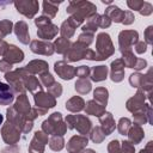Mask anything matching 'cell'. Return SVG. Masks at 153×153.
<instances>
[{
  "mask_svg": "<svg viewBox=\"0 0 153 153\" xmlns=\"http://www.w3.org/2000/svg\"><path fill=\"white\" fill-rule=\"evenodd\" d=\"M66 12L69 14L67 20L76 29L85 19L97 13V6L90 1H69Z\"/></svg>",
  "mask_w": 153,
  "mask_h": 153,
  "instance_id": "obj_1",
  "label": "cell"
},
{
  "mask_svg": "<svg viewBox=\"0 0 153 153\" xmlns=\"http://www.w3.org/2000/svg\"><path fill=\"white\" fill-rule=\"evenodd\" d=\"M42 131L47 135H59L63 136L67 131V126L62 118L61 112H53L47 120L42 122Z\"/></svg>",
  "mask_w": 153,
  "mask_h": 153,
  "instance_id": "obj_2",
  "label": "cell"
},
{
  "mask_svg": "<svg viewBox=\"0 0 153 153\" xmlns=\"http://www.w3.org/2000/svg\"><path fill=\"white\" fill-rule=\"evenodd\" d=\"M96 55L97 61H104L115 54V47L111 42L110 35L106 32H100L97 35L96 39Z\"/></svg>",
  "mask_w": 153,
  "mask_h": 153,
  "instance_id": "obj_3",
  "label": "cell"
},
{
  "mask_svg": "<svg viewBox=\"0 0 153 153\" xmlns=\"http://www.w3.org/2000/svg\"><path fill=\"white\" fill-rule=\"evenodd\" d=\"M129 84L137 88V90H142L146 92L148 99L151 98L152 94V90H153V79H152V68H149L147 71L146 74H141L139 72L130 74L129 76Z\"/></svg>",
  "mask_w": 153,
  "mask_h": 153,
  "instance_id": "obj_4",
  "label": "cell"
},
{
  "mask_svg": "<svg viewBox=\"0 0 153 153\" xmlns=\"http://www.w3.org/2000/svg\"><path fill=\"white\" fill-rule=\"evenodd\" d=\"M65 123L67 129H76V131L84 136H86L92 129V122L85 115H67Z\"/></svg>",
  "mask_w": 153,
  "mask_h": 153,
  "instance_id": "obj_5",
  "label": "cell"
},
{
  "mask_svg": "<svg viewBox=\"0 0 153 153\" xmlns=\"http://www.w3.org/2000/svg\"><path fill=\"white\" fill-rule=\"evenodd\" d=\"M33 100L38 116L45 115L49 109L56 105V98L44 91H37L36 93H33Z\"/></svg>",
  "mask_w": 153,
  "mask_h": 153,
  "instance_id": "obj_6",
  "label": "cell"
},
{
  "mask_svg": "<svg viewBox=\"0 0 153 153\" xmlns=\"http://www.w3.org/2000/svg\"><path fill=\"white\" fill-rule=\"evenodd\" d=\"M6 118L11 124H13L16 128H18L22 131V134H27L33 128V122L27 121L24 116L18 114L13 106H10L6 110Z\"/></svg>",
  "mask_w": 153,
  "mask_h": 153,
  "instance_id": "obj_7",
  "label": "cell"
},
{
  "mask_svg": "<svg viewBox=\"0 0 153 153\" xmlns=\"http://www.w3.org/2000/svg\"><path fill=\"white\" fill-rule=\"evenodd\" d=\"M14 110L20 114L22 116H24L27 121H35L37 117H38V114L36 111V108H31L30 105V102H29V98L25 93H22L17 97V100L13 105Z\"/></svg>",
  "mask_w": 153,
  "mask_h": 153,
  "instance_id": "obj_8",
  "label": "cell"
},
{
  "mask_svg": "<svg viewBox=\"0 0 153 153\" xmlns=\"http://www.w3.org/2000/svg\"><path fill=\"white\" fill-rule=\"evenodd\" d=\"M139 41V32L135 30H123L118 35V48L121 54L131 50L135 43Z\"/></svg>",
  "mask_w": 153,
  "mask_h": 153,
  "instance_id": "obj_9",
  "label": "cell"
},
{
  "mask_svg": "<svg viewBox=\"0 0 153 153\" xmlns=\"http://www.w3.org/2000/svg\"><path fill=\"white\" fill-rule=\"evenodd\" d=\"M13 4L16 10L29 19L33 18L39 8V4L36 0H18V1H14Z\"/></svg>",
  "mask_w": 153,
  "mask_h": 153,
  "instance_id": "obj_10",
  "label": "cell"
},
{
  "mask_svg": "<svg viewBox=\"0 0 153 153\" xmlns=\"http://www.w3.org/2000/svg\"><path fill=\"white\" fill-rule=\"evenodd\" d=\"M20 134L22 131L16 128L13 124H11L8 121H6V123L2 124L1 128V137L5 141V143L10 145H17L18 141L20 140Z\"/></svg>",
  "mask_w": 153,
  "mask_h": 153,
  "instance_id": "obj_11",
  "label": "cell"
},
{
  "mask_svg": "<svg viewBox=\"0 0 153 153\" xmlns=\"http://www.w3.org/2000/svg\"><path fill=\"white\" fill-rule=\"evenodd\" d=\"M17 69L19 71V73L22 75V80H23L25 90H29L31 93H36L37 91H43L42 84L39 82V80L35 75L30 74L24 67L23 68H17Z\"/></svg>",
  "mask_w": 153,
  "mask_h": 153,
  "instance_id": "obj_12",
  "label": "cell"
},
{
  "mask_svg": "<svg viewBox=\"0 0 153 153\" xmlns=\"http://www.w3.org/2000/svg\"><path fill=\"white\" fill-rule=\"evenodd\" d=\"M87 47L78 43V42H74L72 43L71 48L68 49V51L63 55V61L66 62H76V61H80L82 59H85L86 56V51H87Z\"/></svg>",
  "mask_w": 153,
  "mask_h": 153,
  "instance_id": "obj_13",
  "label": "cell"
},
{
  "mask_svg": "<svg viewBox=\"0 0 153 153\" xmlns=\"http://www.w3.org/2000/svg\"><path fill=\"white\" fill-rule=\"evenodd\" d=\"M48 142H49L48 135L42 130H37L33 134V137L31 139L27 151L29 153H43L45 149V145Z\"/></svg>",
  "mask_w": 153,
  "mask_h": 153,
  "instance_id": "obj_14",
  "label": "cell"
},
{
  "mask_svg": "<svg viewBox=\"0 0 153 153\" xmlns=\"http://www.w3.org/2000/svg\"><path fill=\"white\" fill-rule=\"evenodd\" d=\"M146 99H148L146 92L142 91V90H137L136 93H135L131 98H129V99L127 100L126 108H127L128 111H130L131 114H134V112H136V111L143 109V106L146 105V103H145Z\"/></svg>",
  "mask_w": 153,
  "mask_h": 153,
  "instance_id": "obj_15",
  "label": "cell"
},
{
  "mask_svg": "<svg viewBox=\"0 0 153 153\" xmlns=\"http://www.w3.org/2000/svg\"><path fill=\"white\" fill-rule=\"evenodd\" d=\"M122 61L124 63V67L133 68L135 71H141L147 67V61L145 59L136 57L131 50L122 53Z\"/></svg>",
  "mask_w": 153,
  "mask_h": 153,
  "instance_id": "obj_16",
  "label": "cell"
},
{
  "mask_svg": "<svg viewBox=\"0 0 153 153\" xmlns=\"http://www.w3.org/2000/svg\"><path fill=\"white\" fill-rule=\"evenodd\" d=\"M30 49L32 53L44 56H51L55 53L54 44L48 41H41V39H33L30 42Z\"/></svg>",
  "mask_w": 153,
  "mask_h": 153,
  "instance_id": "obj_17",
  "label": "cell"
},
{
  "mask_svg": "<svg viewBox=\"0 0 153 153\" xmlns=\"http://www.w3.org/2000/svg\"><path fill=\"white\" fill-rule=\"evenodd\" d=\"M5 79L6 81L8 82V85L12 87L14 94H22V93H25V87H24V84H23V80H22V75L19 73L18 69L16 71H11L8 73L5 74Z\"/></svg>",
  "mask_w": 153,
  "mask_h": 153,
  "instance_id": "obj_18",
  "label": "cell"
},
{
  "mask_svg": "<svg viewBox=\"0 0 153 153\" xmlns=\"http://www.w3.org/2000/svg\"><path fill=\"white\" fill-rule=\"evenodd\" d=\"M54 71L63 80H72L75 76V67L68 65L63 60L54 63Z\"/></svg>",
  "mask_w": 153,
  "mask_h": 153,
  "instance_id": "obj_19",
  "label": "cell"
},
{
  "mask_svg": "<svg viewBox=\"0 0 153 153\" xmlns=\"http://www.w3.org/2000/svg\"><path fill=\"white\" fill-rule=\"evenodd\" d=\"M108 152L109 153H135V147L128 140L118 141L115 139L109 142Z\"/></svg>",
  "mask_w": 153,
  "mask_h": 153,
  "instance_id": "obj_20",
  "label": "cell"
},
{
  "mask_svg": "<svg viewBox=\"0 0 153 153\" xmlns=\"http://www.w3.org/2000/svg\"><path fill=\"white\" fill-rule=\"evenodd\" d=\"M2 59L6 60L7 62H10L11 65L14 63H19L24 60V53L22 49H19L17 45L14 44H7V48L2 55Z\"/></svg>",
  "mask_w": 153,
  "mask_h": 153,
  "instance_id": "obj_21",
  "label": "cell"
},
{
  "mask_svg": "<svg viewBox=\"0 0 153 153\" xmlns=\"http://www.w3.org/2000/svg\"><path fill=\"white\" fill-rule=\"evenodd\" d=\"M60 29L57 27V25L53 24L51 22L50 23H47L44 25H41L38 26V30H37V36L38 38H41V41H50L53 38H55L59 33Z\"/></svg>",
  "mask_w": 153,
  "mask_h": 153,
  "instance_id": "obj_22",
  "label": "cell"
},
{
  "mask_svg": "<svg viewBox=\"0 0 153 153\" xmlns=\"http://www.w3.org/2000/svg\"><path fill=\"white\" fill-rule=\"evenodd\" d=\"M88 143V137L84 135H74L67 142V152L68 153H79L84 148H86Z\"/></svg>",
  "mask_w": 153,
  "mask_h": 153,
  "instance_id": "obj_23",
  "label": "cell"
},
{
  "mask_svg": "<svg viewBox=\"0 0 153 153\" xmlns=\"http://www.w3.org/2000/svg\"><path fill=\"white\" fill-rule=\"evenodd\" d=\"M110 79L114 82H121L124 79V63L122 59H116L110 65Z\"/></svg>",
  "mask_w": 153,
  "mask_h": 153,
  "instance_id": "obj_24",
  "label": "cell"
},
{
  "mask_svg": "<svg viewBox=\"0 0 153 153\" xmlns=\"http://www.w3.org/2000/svg\"><path fill=\"white\" fill-rule=\"evenodd\" d=\"M133 118H134V124H137V126L145 124L146 122L152 124V106H151V104L146 103L143 109L133 114Z\"/></svg>",
  "mask_w": 153,
  "mask_h": 153,
  "instance_id": "obj_25",
  "label": "cell"
},
{
  "mask_svg": "<svg viewBox=\"0 0 153 153\" xmlns=\"http://www.w3.org/2000/svg\"><path fill=\"white\" fill-rule=\"evenodd\" d=\"M13 31L18 38V41L22 44H29L30 42V35H29V26L26 22L19 20L13 25Z\"/></svg>",
  "mask_w": 153,
  "mask_h": 153,
  "instance_id": "obj_26",
  "label": "cell"
},
{
  "mask_svg": "<svg viewBox=\"0 0 153 153\" xmlns=\"http://www.w3.org/2000/svg\"><path fill=\"white\" fill-rule=\"evenodd\" d=\"M99 123H100V129L103 130L105 136L112 134L115 128H116V123H115L114 116H112L111 112H108V111L99 117Z\"/></svg>",
  "mask_w": 153,
  "mask_h": 153,
  "instance_id": "obj_27",
  "label": "cell"
},
{
  "mask_svg": "<svg viewBox=\"0 0 153 153\" xmlns=\"http://www.w3.org/2000/svg\"><path fill=\"white\" fill-rule=\"evenodd\" d=\"M24 68L32 75H35V74H39L41 75V74H43L45 72H49L48 62H45L44 60H32Z\"/></svg>",
  "mask_w": 153,
  "mask_h": 153,
  "instance_id": "obj_28",
  "label": "cell"
},
{
  "mask_svg": "<svg viewBox=\"0 0 153 153\" xmlns=\"http://www.w3.org/2000/svg\"><path fill=\"white\" fill-rule=\"evenodd\" d=\"M14 100V92L8 84L0 80V105H11Z\"/></svg>",
  "mask_w": 153,
  "mask_h": 153,
  "instance_id": "obj_29",
  "label": "cell"
},
{
  "mask_svg": "<svg viewBox=\"0 0 153 153\" xmlns=\"http://www.w3.org/2000/svg\"><path fill=\"white\" fill-rule=\"evenodd\" d=\"M84 111L86 115H92V116H96V117H100L102 115H104L106 112L105 110V106H103L102 104H99L98 102H96L94 99H91V100H87L85 103V108H84Z\"/></svg>",
  "mask_w": 153,
  "mask_h": 153,
  "instance_id": "obj_30",
  "label": "cell"
},
{
  "mask_svg": "<svg viewBox=\"0 0 153 153\" xmlns=\"http://www.w3.org/2000/svg\"><path fill=\"white\" fill-rule=\"evenodd\" d=\"M105 16H108L110 18L111 22H115V23H123V19H124V16H126V11L121 10L118 6L116 5H109L106 8H105Z\"/></svg>",
  "mask_w": 153,
  "mask_h": 153,
  "instance_id": "obj_31",
  "label": "cell"
},
{
  "mask_svg": "<svg viewBox=\"0 0 153 153\" xmlns=\"http://www.w3.org/2000/svg\"><path fill=\"white\" fill-rule=\"evenodd\" d=\"M127 136H128V141H129L130 143L137 145V143H140V142L143 140V137H145V131H143V129H142L141 126L134 124V126H131L130 129L128 130Z\"/></svg>",
  "mask_w": 153,
  "mask_h": 153,
  "instance_id": "obj_32",
  "label": "cell"
},
{
  "mask_svg": "<svg viewBox=\"0 0 153 153\" xmlns=\"http://www.w3.org/2000/svg\"><path fill=\"white\" fill-rule=\"evenodd\" d=\"M108 72H109V68L106 66H103V65L94 66V67L90 68V78L94 82L104 81L108 78Z\"/></svg>",
  "mask_w": 153,
  "mask_h": 153,
  "instance_id": "obj_33",
  "label": "cell"
},
{
  "mask_svg": "<svg viewBox=\"0 0 153 153\" xmlns=\"http://www.w3.org/2000/svg\"><path fill=\"white\" fill-rule=\"evenodd\" d=\"M85 108V100L80 96H74L66 102V109L71 112H80Z\"/></svg>",
  "mask_w": 153,
  "mask_h": 153,
  "instance_id": "obj_34",
  "label": "cell"
},
{
  "mask_svg": "<svg viewBox=\"0 0 153 153\" xmlns=\"http://www.w3.org/2000/svg\"><path fill=\"white\" fill-rule=\"evenodd\" d=\"M60 4H62V1H47V0L43 1L42 2V6H43V10H42L43 14L42 16H45V17L53 19L59 11Z\"/></svg>",
  "mask_w": 153,
  "mask_h": 153,
  "instance_id": "obj_35",
  "label": "cell"
},
{
  "mask_svg": "<svg viewBox=\"0 0 153 153\" xmlns=\"http://www.w3.org/2000/svg\"><path fill=\"white\" fill-rule=\"evenodd\" d=\"M99 16H100V14L96 13V14H93L92 17H90V18L86 20V24H84V25L81 26L82 32L92 33V35H93V33L98 30V27H99Z\"/></svg>",
  "mask_w": 153,
  "mask_h": 153,
  "instance_id": "obj_36",
  "label": "cell"
},
{
  "mask_svg": "<svg viewBox=\"0 0 153 153\" xmlns=\"http://www.w3.org/2000/svg\"><path fill=\"white\" fill-rule=\"evenodd\" d=\"M54 44V49L57 54H61V55H65L68 49L71 48L72 45V42L67 38H63V37H60V38H56L55 42L53 43Z\"/></svg>",
  "mask_w": 153,
  "mask_h": 153,
  "instance_id": "obj_37",
  "label": "cell"
},
{
  "mask_svg": "<svg viewBox=\"0 0 153 153\" xmlns=\"http://www.w3.org/2000/svg\"><path fill=\"white\" fill-rule=\"evenodd\" d=\"M93 99L102 104L103 106L108 105V99H109V91L105 87H97L93 91Z\"/></svg>",
  "mask_w": 153,
  "mask_h": 153,
  "instance_id": "obj_38",
  "label": "cell"
},
{
  "mask_svg": "<svg viewBox=\"0 0 153 153\" xmlns=\"http://www.w3.org/2000/svg\"><path fill=\"white\" fill-rule=\"evenodd\" d=\"M74 88L79 94H87L91 91L92 85L88 79H78L74 84Z\"/></svg>",
  "mask_w": 153,
  "mask_h": 153,
  "instance_id": "obj_39",
  "label": "cell"
},
{
  "mask_svg": "<svg viewBox=\"0 0 153 153\" xmlns=\"http://www.w3.org/2000/svg\"><path fill=\"white\" fill-rule=\"evenodd\" d=\"M60 29V33H61V37H63V38H67V39H69L74 33H75V27L66 19L62 24H61V26L59 27Z\"/></svg>",
  "mask_w": 153,
  "mask_h": 153,
  "instance_id": "obj_40",
  "label": "cell"
},
{
  "mask_svg": "<svg viewBox=\"0 0 153 153\" xmlns=\"http://www.w3.org/2000/svg\"><path fill=\"white\" fill-rule=\"evenodd\" d=\"M49 148L55 151V152H59L61 149H63L65 147V140H63V136H59V135H53L50 139H49Z\"/></svg>",
  "mask_w": 153,
  "mask_h": 153,
  "instance_id": "obj_41",
  "label": "cell"
},
{
  "mask_svg": "<svg viewBox=\"0 0 153 153\" xmlns=\"http://www.w3.org/2000/svg\"><path fill=\"white\" fill-rule=\"evenodd\" d=\"M90 139L91 141H93L94 143H100L103 142V140L105 139V134L103 133V130L100 129V127H93L90 130Z\"/></svg>",
  "mask_w": 153,
  "mask_h": 153,
  "instance_id": "obj_42",
  "label": "cell"
},
{
  "mask_svg": "<svg viewBox=\"0 0 153 153\" xmlns=\"http://www.w3.org/2000/svg\"><path fill=\"white\" fill-rule=\"evenodd\" d=\"M131 127V121L128 117H121L118 123H117V130L121 135H127L128 130Z\"/></svg>",
  "mask_w": 153,
  "mask_h": 153,
  "instance_id": "obj_43",
  "label": "cell"
},
{
  "mask_svg": "<svg viewBox=\"0 0 153 153\" xmlns=\"http://www.w3.org/2000/svg\"><path fill=\"white\" fill-rule=\"evenodd\" d=\"M13 30V23L8 19L0 20V35L2 38H5L7 35H10Z\"/></svg>",
  "mask_w": 153,
  "mask_h": 153,
  "instance_id": "obj_44",
  "label": "cell"
},
{
  "mask_svg": "<svg viewBox=\"0 0 153 153\" xmlns=\"http://www.w3.org/2000/svg\"><path fill=\"white\" fill-rule=\"evenodd\" d=\"M39 82L42 84L43 87L49 88L55 82V79H54V76L49 72H45V73H43V74L39 75Z\"/></svg>",
  "mask_w": 153,
  "mask_h": 153,
  "instance_id": "obj_45",
  "label": "cell"
},
{
  "mask_svg": "<svg viewBox=\"0 0 153 153\" xmlns=\"http://www.w3.org/2000/svg\"><path fill=\"white\" fill-rule=\"evenodd\" d=\"M76 42L88 48V45H90V44L93 42V35H92V33H86V32H82V33H80V35H79L78 41H76Z\"/></svg>",
  "mask_w": 153,
  "mask_h": 153,
  "instance_id": "obj_46",
  "label": "cell"
},
{
  "mask_svg": "<svg viewBox=\"0 0 153 153\" xmlns=\"http://www.w3.org/2000/svg\"><path fill=\"white\" fill-rule=\"evenodd\" d=\"M75 75L79 79H88L90 76V67L88 66H79L75 68Z\"/></svg>",
  "mask_w": 153,
  "mask_h": 153,
  "instance_id": "obj_47",
  "label": "cell"
},
{
  "mask_svg": "<svg viewBox=\"0 0 153 153\" xmlns=\"http://www.w3.org/2000/svg\"><path fill=\"white\" fill-rule=\"evenodd\" d=\"M48 93H50V94L54 96L55 98H56V97H61V94H62V85L55 81V82L48 88Z\"/></svg>",
  "mask_w": 153,
  "mask_h": 153,
  "instance_id": "obj_48",
  "label": "cell"
},
{
  "mask_svg": "<svg viewBox=\"0 0 153 153\" xmlns=\"http://www.w3.org/2000/svg\"><path fill=\"white\" fill-rule=\"evenodd\" d=\"M152 12H153V6H152V4L147 2V1H143V5H142V7L140 8L139 13H140L141 16H149V14H152Z\"/></svg>",
  "mask_w": 153,
  "mask_h": 153,
  "instance_id": "obj_49",
  "label": "cell"
},
{
  "mask_svg": "<svg viewBox=\"0 0 153 153\" xmlns=\"http://www.w3.org/2000/svg\"><path fill=\"white\" fill-rule=\"evenodd\" d=\"M127 5L129 6L130 10H134V11H140V8L142 7L143 5V1L142 0H128L127 1Z\"/></svg>",
  "mask_w": 153,
  "mask_h": 153,
  "instance_id": "obj_50",
  "label": "cell"
},
{
  "mask_svg": "<svg viewBox=\"0 0 153 153\" xmlns=\"http://www.w3.org/2000/svg\"><path fill=\"white\" fill-rule=\"evenodd\" d=\"M145 43L146 44H153V26L149 25L145 30Z\"/></svg>",
  "mask_w": 153,
  "mask_h": 153,
  "instance_id": "obj_51",
  "label": "cell"
},
{
  "mask_svg": "<svg viewBox=\"0 0 153 153\" xmlns=\"http://www.w3.org/2000/svg\"><path fill=\"white\" fill-rule=\"evenodd\" d=\"M111 23L112 22L110 20V18L108 16H105V14H100L99 16V27L106 29V27H109L111 25Z\"/></svg>",
  "mask_w": 153,
  "mask_h": 153,
  "instance_id": "obj_52",
  "label": "cell"
},
{
  "mask_svg": "<svg viewBox=\"0 0 153 153\" xmlns=\"http://www.w3.org/2000/svg\"><path fill=\"white\" fill-rule=\"evenodd\" d=\"M134 47H135V51H136L137 54H143V53H146V50H147V44H146L143 41H137Z\"/></svg>",
  "mask_w": 153,
  "mask_h": 153,
  "instance_id": "obj_53",
  "label": "cell"
},
{
  "mask_svg": "<svg viewBox=\"0 0 153 153\" xmlns=\"http://www.w3.org/2000/svg\"><path fill=\"white\" fill-rule=\"evenodd\" d=\"M12 66L13 65H11L10 62H7L6 60H0V72H2V73H8V72H11V69H12Z\"/></svg>",
  "mask_w": 153,
  "mask_h": 153,
  "instance_id": "obj_54",
  "label": "cell"
},
{
  "mask_svg": "<svg viewBox=\"0 0 153 153\" xmlns=\"http://www.w3.org/2000/svg\"><path fill=\"white\" fill-rule=\"evenodd\" d=\"M135 20V17H134V13L131 11H126V16H124V19H123V23L124 25H130L133 24Z\"/></svg>",
  "mask_w": 153,
  "mask_h": 153,
  "instance_id": "obj_55",
  "label": "cell"
},
{
  "mask_svg": "<svg viewBox=\"0 0 153 153\" xmlns=\"http://www.w3.org/2000/svg\"><path fill=\"white\" fill-rule=\"evenodd\" d=\"M50 22H51V19H50V18H48V17H45V16H39L38 18H36V19H35V25L38 27V26L44 25V24L50 23Z\"/></svg>",
  "mask_w": 153,
  "mask_h": 153,
  "instance_id": "obj_56",
  "label": "cell"
},
{
  "mask_svg": "<svg viewBox=\"0 0 153 153\" xmlns=\"http://www.w3.org/2000/svg\"><path fill=\"white\" fill-rule=\"evenodd\" d=\"M20 148L18 145H10L2 149V153H19Z\"/></svg>",
  "mask_w": 153,
  "mask_h": 153,
  "instance_id": "obj_57",
  "label": "cell"
},
{
  "mask_svg": "<svg viewBox=\"0 0 153 153\" xmlns=\"http://www.w3.org/2000/svg\"><path fill=\"white\" fill-rule=\"evenodd\" d=\"M139 153H153V141H148L145 148H142Z\"/></svg>",
  "mask_w": 153,
  "mask_h": 153,
  "instance_id": "obj_58",
  "label": "cell"
},
{
  "mask_svg": "<svg viewBox=\"0 0 153 153\" xmlns=\"http://www.w3.org/2000/svg\"><path fill=\"white\" fill-rule=\"evenodd\" d=\"M79 153H96L93 149H91V148H84L81 152H79Z\"/></svg>",
  "mask_w": 153,
  "mask_h": 153,
  "instance_id": "obj_59",
  "label": "cell"
},
{
  "mask_svg": "<svg viewBox=\"0 0 153 153\" xmlns=\"http://www.w3.org/2000/svg\"><path fill=\"white\" fill-rule=\"evenodd\" d=\"M103 4H108V5H112V1L111 0H102Z\"/></svg>",
  "mask_w": 153,
  "mask_h": 153,
  "instance_id": "obj_60",
  "label": "cell"
},
{
  "mask_svg": "<svg viewBox=\"0 0 153 153\" xmlns=\"http://www.w3.org/2000/svg\"><path fill=\"white\" fill-rule=\"evenodd\" d=\"M2 122H4V116H2L1 114H0V126L2 124Z\"/></svg>",
  "mask_w": 153,
  "mask_h": 153,
  "instance_id": "obj_61",
  "label": "cell"
},
{
  "mask_svg": "<svg viewBox=\"0 0 153 153\" xmlns=\"http://www.w3.org/2000/svg\"><path fill=\"white\" fill-rule=\"evenodd\" d=\"M0 41H4V38L1 37V35H0Z\"/></svg>",
  "mask_w": 153,
  "mask_h": 153,
  "instance_id": "obj_62",
  "label": "cell"
}]
</instances>
